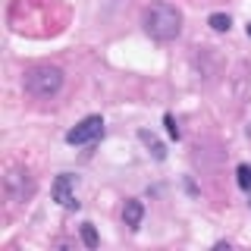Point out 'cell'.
Instances as JSON below:
<instances>
[{
    "label": "cell",
    "mask_w": 251,
    "mask_h": 251,
    "mask_svg": "<svg viewBox=\"0 0 251 251\" xmlns=\"http://www.w3.org/2000/svg\"><path fill=\"white\" fill-rule=\"evenodd\" d=\"M3 188H6V198H10V201L22 204V201H28L31 195H35V179H31L28 170L13 167V170L3 176Z\"/></svg>",
    "instance_id": "3"
},
{
    "label": "cell",
    "mask_w": 251,
    "mask_h": 251,
    "mask_svg": "<svg viewBox=\"0 0 251 251\" xmlns=\"http://www.w3.org/2000/svg\"><path fill=\"white\" fill-rule=\"evenodd\" d=\"M167 132L173 138H179V126H176V120H173V116H167Z\"/></svg>",
    "instance_id": "11"
},
{
    "label": "cell",
    "mask_w": 251,
    "mask_h": 251,
    "mask_svg": "<svg viewBox=\"0 0 251 251\" xmlns=\"http://www.w3.org/2000/svg\"><path fill=\"white\" fill-rule=\"evenodd\" d=\"M248 38H251V22H248Z\"/></svg>",
    "instance_id": "12"
},
{
    "label": "cell",
    "mask_w": 251,
    "mask_h": 251,
    "mask_svg": "<svg viewBox=\"0 0 251 251\" xmlns=\"http://www.w3.org/2000/svg\"><path fill=\"white\" fill-rule=\"evenodd\" d=\"M82 242H85L88 248H98V245H100V239H98V229H94L91 223H82Z\"/></svg>",
    "instance_id": "9"
},
{
    "label": "cell",
    "mask_w": 251,
    "mask_h": 251,
    "mask_svg": "<svg viewBox=\"0 0 251 251\" xmlns=\"http://www.w3.org/2000/svg\"><path fill=\"white\" fill-rule=\"evenodd\" d=\"M207 25L214 28V31H229L232 19H229V16H226V13H214V16H210V19H207Z\"/></svg>",
    "instance_id": "8"
},
{
    "label": "cell",
    "mask_w": 251,
    "mask_h": 251,
    "mask_svg": "<svg viewBox=\"0 0 251 251\" xmlns=\"http://www.w3.org/2000/svg\"><path fill=\"white\" fill-rule=\"evenodd\" d=\"M22 85H25V91L35 94V98H53V94L63 88V69L50 66V63L31 66L28 73L22 75Z\"/></svg>",
    "instance_id": "2"
},
{
    "label": "cell",
    "mask_w": 251,
    "mask_h": 251,
    "mask_svg": "<svg viewBox=\"0 0 251 251\" xmlns=\"http://www.w3.org/2000/svg\"><path fill=\"white\" fill-rule=\"evenodd\" d=\"M138 138L145 141L148 148H151V154L157 157V160H163V157H167V151H163V145H160V141H157V138L151 135V132H145V129H141V132H138Z\"/></svg>",
    "instance_id": "7"
},
{
    "label": "cell",
    "mask_w": 251,
    "mask_h": 251,
    "mask_svg": "<svg viewBox=\"0 0 251 251\" xmlns=\"http://www.w3.org/2000/svg\"><path fill=\"white\" fill-rule=\"evenodd\" d=\"M141 25L154 41H173L182 31V13L170 3H151L141 13Z\"/></svg>",
    "instance_id": "1"
},
{
    "label": "cell",
    "mask_w": 251,
    "mask_h": 251,
    "mask_svg": "<svg viewBox=\"0 0 251 251\" xmlns=\"http://www.w3.org/2000/svg\"><path fill=\"white\" fill-rule=\"evenodd\" d=\"M73 185H75V176H69V173H63V176L53 179V201L63 204V207H73L75 198H73Z\"/></svg>",
    "instance_id": "5"
},
{
    "label": "cell",
    "mask_w": 251,
    "mask_h": 251,
    "mask_svg": "<svg viewBox=\"0 0 251 251\" xmlns=\"http://www.w3.org/2000/svg\"><path fill=\"white\" fill-rule=\"evenodd\" d=\"M141 217H145V204L141 201H126V207H123V220H126V226H129V229H138L141 226Z\"/></svg>",
    "instance_id": "6"
},
{
    "label": "cell",
    "mask_w": 251,
    "mask_h": 251,
    "mask_svg": "<svg viewBox=\"0 0 251 251\" xmlns=\"http://www.w3.org/2000/svg\"><path fill=\"white\" fill-rule=\"evenodd\" d=\"M100 135H104V120L100 116H85L78 126H73L66 132V141L69 145H88V141L100 138Z\"/></svg>",
    "instance_id": "4"
},
{
    "label": "cell",
    "mask_w": 251,
    "mask_h": 251,
    "mask_svg": "<svg viewBox=\"0 0 251 251\" xmlns=\"http://www.w3.org/2000/svg\"><path fill=\"white\" fill-rule=\"evenodd\" d=\"M235 176H239V188H245V192H248V188H251V167H248V163H242V167L235 170Z\"/></svg>",
    "instance_id": "10"
}]
</instances>
